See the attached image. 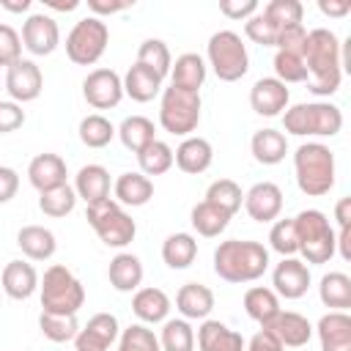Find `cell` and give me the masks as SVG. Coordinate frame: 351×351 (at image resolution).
Wrapping results in <instances>:
<instances>
[{"mask_svg": "<svg viewBox=\"0 0 351 351\" xmlns=\"http://www.w3.org/2000/svg\"><path fill=\"white\" fill-rule=\"evenodd\" d=\"M304 41H307V27H304V25H288V27H282V30L277 33L274 47L282 49V52H299V55H302Z\"/></svg>", "mask_w": 351, "mask_h": 351, "instance_id": "obj_51", "label": "cell"}, {"mask_svg": "<svg viewBox=\"0 0 351 351\" xmlns=\"http://www.w3.org/2000/svg\"><path fill=\"white\" fill-rule=\"evenodd\" d=\"M19 58H22V38H19V33L11 25L0 22V66L8 69Z\"/></svg>", "mask_w": 351, "mask_h": 351, "instance_id": "obj_50", "label": "cell"}, {"mask_svg": "<svg viewBox=\"0 0 351 351\" xmlns=\"http://www.w3.org/2000/svg\"><path fill=\"white\" fill-rule=\"evenodd\" d=\"M143 261L132 252H118L107 266V280L118 293H132L143 285Z\"/></svg>", "mask_w": 351, "mask_h": 351, "instance_id": "obj_29", "label": "cell"}, {"mask_svg": "<svg viewBox=\"0 0 351 351\" xmlns=\"http://www.w3.org/2000/svg\"><path fill=\"white\" fill-rule=\"evenodd\" d=\"M200 93L181 90L176 85L159 93V126L173 137H189L200 123Z\"/></svg>", "mask_w": 351, "mask_h": 351, "instance_id": "obj_9", "label": "cell"}, {"mask_svg": "<svg viewBox=\"0 0 351 351\" xmlns=\"http://www.w3.org/2000/svg\"><path fill=\"white\" fill-rule=\"evenodd\" d=\"M258 8H261V5H258L255 0H222V3H219V11H222L228 19H241V22H247Z\"/></svg>", "mask_w": 351, "mask_h": 351, "instance_id": "obj_53", "label": "cell"}, {"mask_svg": "<svg viewBox=\"0 0 351 351\" xmlns=\"http://www.w3.org/2000/svg\"><path fill=\"white\" fill-rule=\"evenodd\" d=\"M244 211L255 222H274L282 214V189L274 181H258L244 192Z\"/></svg>", "mask_w": 351, "mask_h": 351, "instance_id": "obj_16", "label": "cell"}, {"mask_svg": "<svg viewBox=\"0 0 351 351\" xmlns=\"http://www.w3.org/2000/svg\"><path fill=\"white\" fill-rule=\"evenodd\" d=\"M66 178H69V170H66L63 156H58V154H38L27 165V181L38 192L60 186V184H66Z\"/></svg>", "mask_w": 351, "mask_h": 351, "instance_id": "obj_26", "label": "cell"}, {"mask_svg": "<svg viewBox=\"0 0 351 351\" xmlns=\"http://www.w3.org/2000/svg\"><path fill=\"white\" fill-rule=\"evenodd\" d=\"M44 5L47 8H55V11H74V8H80V0H66V3H60V0H44Z\"/></svg>", "mask_w": 351, "mask_h": 351, "instance_id": "obj_60", "label": "cell"}, {"mask_svg": "<svg viewBox=\"0 0 351 351\" xmlns=\"http://www.w3.org/2000/svg\"><path fill=\"white\" fill-rule=\"evenodd\" d=\"M22 123H25V110H22V104H16V101H3L0 99V134H11V132H16V129H22Z\"/></svg>", "mask_w": 351, "mask_h": 351, "instance_id": "obj_52", "label": "cell"}, {"mask_svg": "<svg viewBox=\"0 0 351 351\" xmlns=\"http://www.w3.org/2000/svg\"><path fill=\"white\" fill-rule=\"evenodd\" d=\"M154 197V181L148 176H143L140 170H129L121 173L112 181V200H118L121 206H145Z\"/></svg>", "mask_w": 351, "mask_h": 351, "instance_id": "obj_28", "label": "cell"}, {"mask_svg": "<svg viewBox=\"0 0 351 351\" xmlns=\"http://www.w3.org/2000/svg\"><path fill=\"white\" fill-rule=\"evenodd\" d=\"M271 66H274V77L282 85H293V82H304L307 80V69H304V60H302L299 52H282V49H277Z\"/></svg>", "mask_w": 351, "mask_h": 351, "instance_id": "obj_48", "label": "cell"}, {"mask_svg": "<svg viewBox=\"0 0 351 351\" xmlns=\"http://www.w3.org/2000/svg\"><path fill=\"white\" fill-rule=\"evenodd\" d=\"M82 96L93 110H112L123 99V80L112 69H93L82 80Z\"/></svg>", "mask_w": 351, "mask_h": 351, "instance_id": "obj_13", "label": "cell"}, {"mask_svg": "<svg viewBox=\"0 0 351 351\" xmlns=\"http://www.w3.org/2000/svg\"><path fill=\"white\" fill-rule=\"evenodd\" d=\"M318 11L324 16H335V19H343L346 14H351V3L348 0H318Z\"/></svg>", "mask_w": 351, "mask_h": 351, "instance_id": "obj_57", "label": "cell"}, {"mask_svg": "<svg viewBox=\"0 0 351 351\" xmlns=\"http://www.w3.org/2000/svg\"><path fill=\"white\" fill-rule=\"evenodd\" d=\"M214 162V148L206 137H197V134H189L178 143V148L173 151V165L186 173V176H200L211 167Z\"/></svg>", "mask_w": 351, "mask_h": 351, "instance_id": "obj_19", "label": "cell"}, {"mask_svg": "<svg viewBox=\"0 0 351 351\" xmlns=\"http://www.w3.org/2000/svg\"><path fill=\"white\" fill-rule=\"evenodd\" d=\"M206 66H211L219 82H239L250 71L247 44L236 30H217L206 44Z\"/></svg>", "mask_w": 351, "mask_h": 351, "instance_id": "obj_6", "label": "cell"}, {"mask_svg": "<svg viewBox=\"0 0 351 351\" xmlns=\"http://www.w3.org/2000/svg\"><path fill=\"white\" fill-rule=\"evenodd\" d=\"M3 88L11 96V101L27 104V101H36L41 96V90H44V74H41V69H38L36 60L19 58L14 66L5 69Z\"/></svg>", "mask_w": 351, "mask_h": 351, "instance_id": "obj_11", "label": "cell"}, {"mask_svg": "<svg viewBox=\"0 0 351 351\" xmlns=\"http://www.w3.org/2000/svg\"><path fill=\"white\" fill-rule=\"evenodd\" d=\"M261 11L280 30L288 27V25H302V16H304V5L299 0H269Z\"/></svg>", "mask_w": 351, "mask_h": 351, "instance_id": "obj_47", "label": "cell"}, {"mask_svg": "<svg viewBox=\"0 0 351 351\" xmlns=\"http://www.w3.org/2000/svg\"><path fill=\"white\" fill-rule=\"evenodd\" d=\"M302 60L307 69V90L313 96H335L343 82L340 66V38L329 27L307 30V41L302 49Z\"/></svg>", "mask_w": 351, "mask_h": 351, "instance_id": "obj_1", "label": "cell"}, {"mask_svg": "<svg viewBox=\"0 0 351 351\" xmlns=\"http://www.w3.org/2000/svg\"><path fill=\"white\" fill-rule=\"evenodd\" d=\"M197 258V239L192 233H170L162 241V261L167 263V269H189Z\"/></svg>", "mask_w": 351, "mask_h": 351, "instance_id": "obj_34", "label": "cell"}, {"mask_svg": "<svg viewBox=\"0 0 351 351\" xmlns=\"http://www.w3.org/2000/svg\"><path fill=\"white\" fill-rule=\"evenodd\" d=\"M121 324L112 313H96L88 318L85 326H80L74 337V351H107L112 343H118Z\"/></svg>", "mask_w": 351, "mask_h": 351, "instance_id": "obj_14", "label": "cell"}, {"mask_svg": "<svg viewBox=\"0 0 351 351\" xmlns=\"http://www.w3.org/2000/svg\"><path fill=\"white\" fill-rule=\"evenodd\" d=\"M38 293H41V313L77 315L80 307L85 304V288H82V282L63 263H52L44 271V277L38 280Z\"/></svg>", "mask_w": 351, "mask_h": 351, "instance_id": "obj_5", "label": "cell"}, {"mask_svg": "<svg viewBox=\"0 0 351 351\" xmlns=\"http://www.w3.org/2000/svg\"><path fill=\"white\" fill-rule=\"evenodd\" d=\"M318 299L329 310L348 313V307H351V277L346 271H326L318 282Z\"/></svg>", "mask_w": 351, "mask_h": 351, "instance_id": "obj_33", "label": "cell"}, {"mask_svg": "<svg viewBox=\"0 0 351 351\" xmlns=\"http://www.w3.org/2000/svg\"><path fill=\"white\" fill-rule=\"evenodd\" d=\"M77 134H80V143L88 145V148H104L112 143L115 137V126L110 118H104L101 112H90L80 121L77 126Z\"/></svg>", "mask_w": 351, "mask_h": 351, "instance_id": "obj_39", "label": "cell"}, {"mask_svg": "<svg viewBox=\"0 0 351 351\" xmlns=\"http://www.w3.org/2000/svg\"><path fill=\"white\" fill-rule=\"evenodd\" d=\"M110 189H112V178H110V170L104 165H82L74 176L77 200H85V206L107 200Z\"/></svg>", "mask_w": 351, "mask_h": 351, "instance_id": "obj_24", "label": "cell"}, {"mask_svg": "<svg viewBox=\"0 0 351 351\" xmlns=\"http://www.w3.org/2000/svg\"><path fill=\"white\" fill-rule=\"evenodd\" d=\"M208 66L197 52H184L176 58V63L170 66V85L181 88V90H192L200 93L203 82H206Z\"/></svg>", "mask_w": 351, "mask_h": 351, "instance_id": "obj_30", "label": "cell"}, {"mask_svg": "<svg viewBox=\"0 0 351 351\" xmlns=\"http://www.w3.org/2000/svg\"><path fill=\"white\" fill-rule=\"evenodd\" d=\"M134 63L148 66V69L156 71L159 77H167V74H170V66H173V55H170V47H167L162 38H145V41L137 47V60H134Z\"/></svg>", "mask_w": 351, "mask_h": 351, "instance_id": "obj_44", "label": "cell"}, {"mask_svg": "<svg viewBox=\"0 0 351 351\" xmlns=\"http://www.w3.org/2000/svg\"><path fill=\"white\" fill-rule=\"evenodd\" d=\"M293 225H296L299 252H302L304 263L321 266L335 258V228L324 211L304 208L293 217Z\"/></svg>", "mask_w": 351, "mask_h": 351, "instance_id": "obj_7", "label": "cell"}, {"mask_svg": "<svg viewBox=\"0 0 351 351\" xmlns=\"http://www.w3.org/2000/svg\"><path fill=\"white\" fill-rule=\"evenodd\" d=\"M313 277H310V266L302 258H282L274 269H271V291L282 299H302L310 288Z\"/></svg>", "mask_w": 351, "mask_h": 351, "instance_id": "obj_15", "label": "cell"}, {"mask_svg": "<svg viewBox=\"0 0 351 351\" xmlns=\"http://www.w3.org/2000/svg\"><path fill=\"white\" fill-rule=\"evenodd\" d=\"M277 33H280V27L277 25H271L266 16H263V11L258 8L247 22H244V36L252 41V44H261V47H274V41H277Z\"/></svg>", "mask_w": 351, "mask_h": 351, "instance_id": "obj_49", "label": "cell"}, {"mask_svg": "<svg viewBox=\"0 0 351 351\" xmlns=\"http://www.w3.org/2000/svg\"><path fill=\"white\" fill-rule=\"evenodd\" d=\"M16 247L27 261H49L58 250V239L44 225H25L16 233Z\"/></svg>", "mask_w": 351, "mask_h": 351, "instance_id": "obj_31", "label": "cell"}, {"mask_svg": "<svg viewBox=\"0 0 351 351\" xmlns=\"http://www.w3.org/2000/svg\"><path fill=\"white\" fill-rule=\"evenodd\" d=\"M293 173H296V186L307 197H324L335 186L337 165L335 154L324 143H302L293 151Z\"/></svg>", "mask_w": 351, "mask_h": 351, "instance_id": "obj_3", "label": "cell"}, {"mask_svg": "<svg viewBox=\"0 0 351 351\" xmlns=\"http://www.w3.org/2000/svg\"><path fill=\"white\" fill-rule=\"evenodd\" d=\"M315 335L321 351H351V315L340 310H329L318 318Z\"/></svg>", "mask_w": 351, "mask_h": 351, "instance_id": "obj_22", "label": "cell"}, {"mask_svg": "<svg viewBox=\"0 0 351 351\" xmlns=\"http://www.w3.org/2000/svg\"><path fill=\"white\" fill-rule=\"evenodd\" d=\"M0 291L16 302L30 299L38 291V271L30 261H8L0 274Z\"/></svg>", "mask_w": 351, "mask_h": 351, "instance_id": "obj_21", "label": "cell"}, {"mask_svg": "<svg viewBox=\"0 0 351 351\" xmlns=\"http://www.w3.org/2000/svg\"><path fill=\"white\" fill-rule=\"evenodd\" d=\"M156 337L162 351H195V329L186 318H167Z\"/></svg>", "mask_w": 351, "mask_h": 351, "instance_id": "obj_38", "label": "cell"}, {"mask_svg": "<svg viewBox=\"0 0 351 351\" xmlns=\"http://www.w3.org/2000/svg\"><path fill=\"white\" fill-rule=\"evenodd\" d=\"M244 351H285L282 348V343L274 337V332H269V329H258L252 337H250V343H244Z\"/></svg>", "mask_w": 351, "mask_h": 351, "instance_id": "obj_55", "label": "cell"}, {"mask_svg": "<svg viewBox=\"0 0 351 351\" xmlns=\"http://www.w3.org/2000/svg\"><path fill=\"white\" fill-rule=\"evenodd\" d=\"M176 310L186 321H206L214 310V291L203 282H184L176 293Z\"/></svg>", "mask_w": 351, "mask_h": 351, "instance_id": "obj_25", "label": "cell"}, {"mask_svg": "<svg viewBox=\"0 0 351 351\" xmlns=\"http://www.w3.org/2000/svg\"><path fill=\"white\" fill-rule=\"evenodd\" d=\"M263 329L274 332L282 348H304L313 337V324L302 313H293V310H280Z\"/></svg>", "mask_w": 351, "mask_h": 351, "instance_id": "obj_18", "label": "cell"}, {"mask_svg": "<svg viewBox=\"0 0 351 351\" xmlns=\"http://www.w3.org/2000/svg\"><path fill=\"white\" fill-rule=\"evenodd\" d=\"M118 351H162L159 337L145 324H132L118 335Z\"/></svg>", "mask_w": 351, "mask_h": 351, "instance_id": "obj_45", "label": "cell"}, {"mask_svg": "<svg viewBox=\"0 0 351 351\" xmlns=\"http://www.w3.org/2000/svg\"><path fill=\"white\" fill-rule=\"evenodd\" d=\"M74 206H77V192L69 184H60V186H52L47 192H38V208H41L44 217L60 219V217L71 214Z\"/></svg>", "mask_w": 351, "mask_h": 351, "instance_id": "obj_41", "label": "cell"}, {"mask_svg": "<svg viewBox=\"0 0 351 351\" xmlns=\"http://www.w3.org/2000/svg\"><path fill=\"white\" fill-rule=\"evenodd\" d=\"M269 269V250L252 239H228L214 250V274L225 282H255Z\"/></svg>", "mask_w": 351, "mask_h": 351, "instance_id": "obj_2", "label": "cell"}, {"mask_svg": "<svg viewBox=\"0 0 351 351\" xmlns=\"http://www.w3.org/2000/svg\"><path fill=\"white\" fill-rule=\"evenodd\" d=\"M282 129L293 137H335L343 129V110L332 101H302L282 112Z\"/></svg>", "mask_w": 351, "mask_h": 351, "instance_id": "obj_4", "label": "cell"}, {"mask_svg": "<svg viewBox=\"0 0 351 351\" xmlns=\"http://www.w3.org/2000/svg\"><path fill=\"white\" fill-rule=\"evenodd\" d=\"M269 247L274 252H280L282 258H293L299 252V239H296V225H293V217L288 219H274L271 222V230H269Z\"/></svg>", "mask_w": 351, "mask_h": 351, "instance_id": "obj_46", "label": "cell"}, {"mask_svg": "<svg viewBox=\"0 0 351 351\" xmlns=\"http://www.w3.org/2000/svg\"><path fill=\"white\" fill-rule=\"evenodd\" d=\"M0 90H3V82H0Z\"/></svg>", "mask_w": 351, "mask_h": 351, "instance_id": "obj_61", "label": "cell"}, {"mask_svg": "<svg viewBox=\"0 0 351 351\" xmlns=\"http://www.w3.org/2000/svg\"><path fill=\"white\" fill-rule=\"evenodd\" d=\"M250 151L258 165H280L288 154V137L280 129H258L250 140Z\"/></svg>", "mask_w": 351, "mask_h": 351, "instance_id": "obj_32", "label": "cell"}, {"mask_svg": "<svg viewBox=\"0 0 351 351\" xmlns=\"http://www.w3.org/2000/svg\"><path fill=\"white\" fill-rule=\"evenodd\" d=\"M38 329L47 340L52 343H74L80 332L77 315H55V313H41L38 315Z\"/></svg>", "mask_w": 351, "mask_h": 351, "instance_id": "obj_43", "label": "cell"}, {"mask_svg": "<svg viewBox=\"0 0 351 351\" xmlns=\"http://www.w3.org/2000/svg\"><path fill=\"white\" fill-rule=\"evenodd\" d=\"M19 192V173L8 165H0V206L11 203Z\"/></svg>", "mask_w": 351, "mask_h": 351, "instance_id": "obj_54", "label": "cell"}, {"mask_svg": "<svg viewBox=\"0 0 351 351\" xmlns=\"http://www.w3.org/2000/svg\"><path fill=\"white\" fill-rule=\"evenodd\" d=\"M121 80H123V96H129L132 101H140V104L154 101L162 93V82H165V77H159L156 71H151L143 63H132Z\"/></svg>", "mask_w": 351, "mask_h": 351, "instance_id": "obj_27", "label": "cell"}, {"mask_svg": "<svg viewBox=\"0 0 351 351\" xmlns=\"http://www.w3.org/2000/svg\"><path fill=\"white\" fill-rule=\"evenodd\" d=\"M134 5V0H88V11H90V16H107V14H118V11H126V8H132Z\"/></svg>", "mask_w": 351, "mask_h": 351, "instance_id": "obj_56", "label": "cell"}, {"mask_svg": "<svg viewBox=\"0 0 351 351\" xmlns=\"http://www.w3.org/2000/svg\"><path fill=\"white\" fill-rule=\"evenodd\" d=\"M22 47L36 55V58H44V55H52L58 47H60V27L55 22V16L49 14H27V19L22 22Z\"/></svg>", "mask_w": 351, "mask_h": 351, "instance_id": "obj_12", "label": "cell"}, {"mask_svg": "<svg viewBox=\"0 0 351 351\" xmlns=\"http://www.w3.org/2000/svg\"><path fill=\"white\" fill-rule=\"evenodd\" d=\"M244 313L255 324L266 326L280 313V296L266 285H252V288L244 291Z\"/></svg>", "mask_w": 351, "mask_h": 351, "instance_id": "obj_37", "label": "cell"}, {"mask_svg": "<svg viewBox=\"0 0 351 351\" xmlns=\"http://www.w3.org/2000/svg\"><path fill=\"white\" fill-rule=\"evenodd\" d=\"M0 8H5L11 14H25V11H30V0H0Z\"/></svg>", "mask_w": 351, "mask_h": 351, "instance_id": "obj_59", "label": "cell"}, {"mask_svg": "<svg viewBox=\"0 0 351 351\" xmlns=\"http://www.w3.org/2000/svg\"><path fill=\"white\" fill-rule=\"evenodd\" d=\"M115 134H118V140L123 143V148L132 151V154H140L148 143L156 140L154 121L145 118V115H129V118H123L121 126L115 129Z\"/></svg>", "mask_w": 351, "mask_h": 351, "instance_id": "obj_35", "label": "cell"}, {"mask_svg": "<svg viewBox=\"0 0 351 351\" xmlns=\"http://www.w3.org/2000/svg\"><path fill=\"white\" fill-rule=\"evenodd\" d=\"M85 219L93 228V233L101 239V244L123 250L137 236V222L123 211V206L112 197L85 206Z\"/></svg>", "mask_w": 351, "mask_h": 351, "instance_id": "obj_8", "label": "cell"}, {"mask_svg": "<svg viewBox=\"0 0 351 351\" xmlns=\"http://www.w3.org/2000/svg\"><path fill=\"white\" fill-rule=\"evenodd\" d=\"M189 222H192V228L197 230V236H203V239H217V236L230 225V214L222 211V208H217V206L208 203V200H200V203L192 206Z\"/></svg>", "mask_w": 351, "mask_h": 351, "instance_id": "obj_36", "label": "cell"}, {"mask_svg": "<svg viewBox=\"0 0 351 351\" xmlns=\"http://www.w3.org/2000/svg\"><path fill=\"white\" fill-rule=\"evenodd\" d=\"M110 44V27L99 16H82L66 36V55L77 66H93Z\"/></svg>", "mask_w": 351, "mask_h": 351, "instance_id": "obj_10", "label": "cell"}, {"mask_svg": "<svg viewBox=\"0 0 351 351\" xmlns=\"http://www.w3.org/2000/svg\"><path fill=\"white\" fill-rule=\"evenodd\" d=\"M170 310H173L170 296L162 288H156V285L137 288L134 296H132V313L137 315V324H145V326L165 324Z\"/></svg>", "mask_w": 351, "mask_h": 351, "instance_id": "obj_20", "label": "cell"}, {"mask_svg": "<svg viewBox=\"0 0 351 351\" xmlns=\"http://www.w3.org/2000/svg\"><path fill=\"white\" fill-rule=\"evenodd\" d=\"M203 200L214 203L217 208H222V211H228L233 217L241 208V203H244V192H241V186L233 178H217V181L208 184Z\"/></svg>", "mask_w": 351, "mask_h": 351, "instance_id": "obj_42", "label": "cell"}, {"mask_svg": "<svg viewBox=\"0 0 351 351\" xmlns=\"http://www.w3.org/2000/svg\"><path fill=\"white\" fill-rule=\"evenodd\" d=\"M195 343L200 351H244L247 340L241 337V332L230 329L228 324L217 318H206L195 332Z\"/></svg>", "mask_w": 351, "mask_h": 351, "instance_id": "obj_23", "label": "cell"}, {"mask_svg": "<svg viewBox=\"0 0 351 351\" xmlns=\"http://www.w3.org/2000/svg\"><path fill=\"white\" fill-rule=\"evenodd\" d=\"M137 167L143 176H165L173 167V148L165 140H154L148 143L140 154H137Z\"/></svg>", "mask_w": 351, "mask_h": 351, "instance_id": "obj_40", "label": "cell"}, {"mask_svg": "<svg viewBox=\"0 0 351 351\" xmlns=\"http://www.w3.org/2000/svg\"><path fill=\"white\" fill-rule=\"evenodd\" d=\"M291 101V90L288 85H282L277 77H261L252 88H250V107L263 115V118H277L288 110Z\"/></svg>", "mask_w": 351, "mask_h": 351, "instance_id": "obj_17", "label": "cell"}, {"mask_svg": "<svg viewBox=\"0 0 351 351\" xmlns=\"http://www.w3.org/2000/svg\"><path fill=\"white\" fill-rule=\"evenodd\" d=\"M335 219L337 228H351V197H340L335 203Z\"/></svg>", "mask_w": 351, "mask_h": 351, "instance_id": "obj_58", "label": "cell"}]
</instances>
